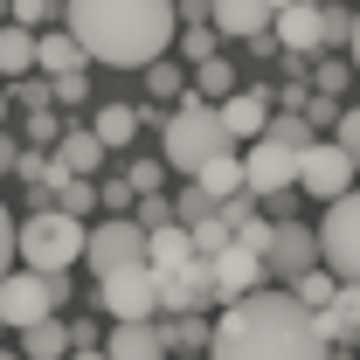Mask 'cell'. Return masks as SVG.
Instances as JSON below:
<instances>
[{
    "label": "cell",
    "instance_id": "74e56055",
    "mask_svg": "<svg viewBox=\"0 0 360 360\" xmlns=\"http://www.w3.org/2000/svg\"><path fill=\"white\" fill-rule=\"evenodd\" d=\"M333 146H340V153L360 167V104H347V111H340V125H333Z\"/></svg>",
    "mask_w": 360,
    "mask_h": 360
},
{
    "label": "cell",
    "instance_id": "44dd1931",
    "mask_svg": "<svg viewBox=\"0 0 360 360\" xmlns=\"http://www.w3.org/2000/svg\"><path fill=\"white\" fill-rule=\"evenodd\" d=\"M35 70H42L49 84L56 77H77L84 70V49L70 42V35H35Z\"/></svg>",
    "mask_w": 360,
    "mask_h": 360
},
{
    "label": "cell",
    "instance_id": "4fadbf2b",
    "mask_svg": "<svg viewBox=\"0 0 360 360\" xmlns=\"http://www.w3.org/2000/svg\"><path fill=\"white\" fill-rule=\"evenodd\" d=\"M208 277H215V305H236V298L264 291V257H250V250H236V243H229L222 257L208 264Z\"/></svg>",
    "mask_w": 360,
    "mask_h": 360
},
{
    "label": "cell",
    "instance_id": "f907efd6",
    "mask_svg": "<svg viewBox=\"0 0 360 360\" xmlns=\"http://www.w3.org/2000/svg\"><path fill=\"white\" fill-rule=\"evenodd\" d=\"M298 7H326V0H298Z\"/></svg>",
    "mask_w": 360,
    "mask_h": 360
},
{
    "label": "cell",
    "instance_id": "6da1fadb",
    "mask_svg": "<svg viewBox=\"0 0 360 360\" xmlns=\"http://www.w3.org/2000/svg\"><path fill=\"white\" fill-rule=\"evenodd\" d=\"M63 35L104 70H153L180 35L174 0H63Z\"/></svg>",
    "mask_w": 360,
    "mask_h": 360
},
{
    "label": "cell",
    "instance_id": "f35d334b",
    "mask_svg": "<svg viewBox=\"0 0 360 360\" xmlns=\"http://www.w3.org/2000/svg\"><path fill=\"white\" fill-rule=\"evenodd\" d=\"M14 97H21L28 111H49V104H56V97H49V77H21V84H7V104H14Z\"/></svg>",
    "mask_w": 360,
    "mask_h": 360
},
{
    "label": "cell",
    "instance_id": "7c38bea8",
    "mask_svg": "<svg viewBox=\"0 0 360 360\" xmlns=\"http://www.w3.org/2000/svg\"><path fill=\"white\" fill-rule=\"evenodd\" d=\"M215 118H222L229 146H257L270 125V90H236V97H222L215 104Z\"/></svg>",
    "mask_w": 360,
    "mask_h": 360
},
{
    "label": "cell",
    "instance_id": "d4e9b609",
    "mask_svg": "<svg viewBox=\"0 0 360 360\" xmlns=\"http://www.w3.org/2000/svg\"><path fill=\"white\" fill-rule=\"evenodd\" d=\"M187 97H201V104H222V97H236V70H229L222 56H215V63H201V70H194V90H187Z\"/></svg>",
    "mask_w": 360,
    "mask_h": 360
},
{
    "label": "cell",
    "instance_id": "d6986e66",
    "mask_svg": "<svg viewBox=\"0 0 360 360\" xmlns=\"http://www.w3.org/2000/svg\"><path fill=\"white\" fill-rule=\"evenodd\" d=\"M194 187H201L215 208H222V201H236V194H250V187H243V153H222V160H208V167L194 174Z\"/></svg>",
    "mask_w": 360,
    "mask_h": 360
},
{
    "label": "cell",
    "instance_id": "836d02e7",
    "mask_svg": "<svg viewBox=\"0 0 360 360\" xmlns=\"http://www.w3.org/2000/svg\"><path fill=\"white\" fill-rule=\"evenodd\" d=\"M132 222L146 229V236H153V229H174V201H167V194H146V201L132 208Z\"/></svg>",
    "mask_w": 360,
    "mask_h": 360
},
{
    "label": "cell",
    "instance_id": "277c9868",
    "mask_svg": "<svg viewBox=\"0 0 360 360\" xmlns=\"http://www.w3.org/2000/svg\"><path fill=\"white\" fill-rule=\"evenodd\" d=\"M84 222H70L63 208H35L28 222H14V257L35 277H70V264L84 257Z\"/></svg>",
    "mask_w": 360,
    "mask_h": 360
},
{
    "label": "cell",
    "instance_id": "1f68e13d",
    "mask_svg": "<svg viewBox=\"0 0 360 360\" xmlns=\"http://www.w3.org/2000/svg\"><path fill=\"white\" fill-rule=\"evenodd\" d=\"M187 236H194V257H201V264H215V257L229 250V222H222V215H208V222L187 229Z\"/></svg>",
    "mask_w": 360,
    "mask_h": 360
},
{
    "label": "cell",
    "instance_id": "ab89813d",
    "mask_svg": "<svg viewBox=\"0 0 360 360\" xmlns=\"http://www.w3.org/2000/svg\"><path fill=\"white\" fill-rule=\"evenodd\" d=\"M49 97H56V104H84V97H90V77H84V70H77V77H56Z\"/></svg>",
    "mask_w": 360,
    "mask_h": 360
},
{
    "label": "cell",
    "instance_id": "c3c4849f",
    "mask_svg": "<svg viewBox=\"0 0 360 360\" xmlns=\"http://www.w3.org/2000/svg\"><path fill=\"white\" fill-rule=\"evenodd\" d=\"M264 7H270V14H284V7H291V0H264Z\"/></svg>",
    "mask_w": 360,
    "mask_h": 360
},
{
    "label": "cell",
    "instance_id": "8992f818",
    "mask_svg": "<svg viewBox=\"0 0 360 360\" xmlns=\"http://www.w3.org/2000/svg\"><path fill=\"white\" fill-rule=\"evenodd\" d=\"M319 264L333 270L340 284H360V187L326 208V222H319Z\"/></svg>",
    "mask_w": 360,
    "mask_h": 360
},
{
    "label": "cell",
    "instance_id": "f5cc1de1",
    "mask_svg": "<svg viewBox=\"0 0 360 360\" xmlns=\"http://www.w3.org/2000/svg\"><path fill=\"white\" fill-rule=\"evenodd\" d=\"M0 360H21V354H0Z\"/></svg>",
    "mask_w": 360,
    "mask_h": 360
},
{
    "label": "cell",
    "instance_id": "cb8c5ba5",
    "mask_svg": "<svg viewBox=\"0 0 360 360\" xmlns=\"http://www.w3.org/2000/svg\"><path fill=\"white\" fill-rule=\"evenodd\" d=\"M291 298H298V305H305V312H326V305H333V298H340V277H333V270L319 264V270H305V277H298V284H291Z\"/></svg>",
    "mask_w": 360,
    "mask_h": 360
},
{
    "label": "cell",
    "instance_id": "ac0fdd59",
    "mask_svg": "<svg viewBox=\"0 0 360 360\" xmlns=\"http://www.w3.org/2000/svg\"><path fill=\"white\" fill-rule=\"evenodd\" d=\"M104 360H167V333H160V319H153V326H111Z\"/></svg>",
    "mask_w": 360,
    "mask_h": 360
},
{
    "label": "cell",
    "instance_id": "9c48e42d",
    "mask_svg": "<svg viewBox=\"0 0 360 360\" xmlns=\"http://www.w3.org/2000/svg\"><path fill=\"white\" fill-rule=\"evenodd\" d=\"M354 160L333 146V139H319L298 153V194H312V201H340V194H354Z\"/></svg>",
    "mask_w": 360,
    "mask_h": 360
},
{
    "label": "cell",
    "instance_id": "52a82bcc",
    "mask_svg": "<svg viewBox=\"0 0 360 360\" xmlns=\"http://www.w3.org/2000/svg\"><path fill=\"white\" fill-rule=\"evenodd\" d=\"M97 312H111V326H153V312H160V277L146 264L104 277L97 284Z\"/></svg>",
    "mask_w": 360,
    "mask_h": 360
},
{
    "label": "cell",
    "instance_id": "ee69618b",
    "mask_svg": "<svg viewBox=\"0 0 360 360\" xmlns=\"http://www.w3.org/2000/svg\"><path fill=\"white\" fill-rule=\"evenodd\" d=\"M174 14L187 21V28H208V0H174Z\"/></svg>",
    "mask_w": 360,
    "mask_h": 360
},
{
    "label": "cell",
    "instance_id": "8d00e7d4",
    "mask_svg": "<svg viewBox=\"0 0 360 360\" xmlns=\"http://www.w3.org/2000/svg\"><path fill=\"white\" fill-rule=\"evenodd\" d=\"M56 139H63V118H56V111H35L21 146H35V153H56Z\"/></svg>",
    "mask_w": 360,
    "mask_h": 360
},
{
    "label": "cell",
    "instance_id": "9a60e30c",
    "mask_svg": "<svg viewBox=\"0 0 360 360\" xmlns=\"http://www.w3.org/2000/svg\"><path fill=\"white\" fill-rule=\"evenodd\" d=\"M270 42L284 49V56H319V7H284V14H270Z\"/></svg>",
    "mask_w": 360,
    "mask_h": 360
},
{
    "label": "cell",
    "instance_id": "484cf974",
    "mask_svg": "<svg viewBox=\"0 0 360 360\" xmlns=\"http://www.w3.org/2000/svg\"><path fill=\"white\" fill-rule=\"evenodd\" d=\"M264 139H270V146H284V153H305V146H319V132L305 125V118H291V111H270Z\"/></svg>",
    "mask_w": 360,
    "mask_h": 360
},
{
    "label": "cell",
    "instance_id": "e0dca14e",
    "mask_svg": "<svg viewBox=\"0 0 360 360\" xmlns=\"http://www.w3.org/2000/svg\"><path fill=\"white\" fill-rule=\"evenodd\" d=\"M187 264H201V257H194V236L180 222L146 236V270H153V277H174V270H187Z\"/></svg>",
    "mask_w": 360,
    "mask_h": 360
},
{
    "label": "cell",
    "instance_id": "ba28073f",
    "mask_svg": "<svg viewBox=\"0 0 360 360\" xmlns=\"http://www.w3.org/2000/svg\"><path fill=\"white\" fill-rule=\"evenodd\" d=\"M84 264L97 270V284L104 277H118V270H132V264H146V229L125 215V222H97L84 236Z\"/></svg>",
    "mask_w": 360,
    "mask_h": 360
},
{
    "label": "cell",
    "instance_id": "83f0119b",
    "mask_svg": "<svg viewBox=\"0 0 360 360\" xmlns=\"http://www.w3.org/2000/svg\"><path fill=\"white\" fill-rule=\"evenodd\" d=\"M160 180H167V160H160V153H139L132 167H125V187H132L139 201H146V194H160Z\"/></svg>",
    "mask_w": 360,
    "mask_h": 360
},
{
    "label": "cell",
    "instance_id": "7dc6e473",
    "mask_svg": "<svg viewBox=\"0 0 360 360\" xmlns=\"http://www.w3.org/2000/svg\"><path fill=\"white\" fill-rule=\"evenodd\" d=\"M70 360H104V347H90V354H70Z\"/></svg>",
    "mask_w": 360,
    "mask_h": 360
},
{
    "label": "cell",
    "instance_id": "d6a6232c",
    "mask_svg": "<svg viewBox=\"0 0 360 360\" xmlns=\"http://www.w3.org/2000/svg\"><path fill=\"white\" fill-rule=\"evenodd\" d=\"M270 236H277V222H270V215H250L229 243H236V250H250V257H270Z\"/></svg>",
    "mask_w": 360,
    "mask_h": 360
},
{
    "label": "cell",
    "instance_id": "f1b7e54d",
    "mask_svg": "<svg viewBox=\"0 0 360 360\" xmlns=\"http://www.w3.org/2000/svg\"><path fill=\"white\" fill-rule=\"evenodd\" d=\"M340 42H354V7H319V49H340Z\"/></svg>",
    "mask_w": 360,
    "mask_h": 360
},
{
    "label": "cell",
    "instance_id": "4316f807",
    "mask_svg": "<svg viewBox=\"0 0 360 360\" xmlns=\"http://www.w3.org/2000/svg\"><path fill=\"white\" fill-rule=\"evenodd\" d=\"M7 21H14V28H28V35H35V28L49 35V21H63V0H14V7H7Z\"/></svg>",
    "mask_w": 360,
    "mask_h": 360
},
{
    "label": "cell",
    "instance_id": "30bf717a",
    "mask_svg": "<svg viewBox=\"0 0 360 360\" xmlns=\"http://www.w3.org/2000/svg\"><path fill=\"white\" fill-rule=\"evenodd\" d=\"M264 270H277L284 284H298L305 270H319V229H312V222H277Z\"/></svg>",
    "mask_w": 360,
    "mask_h": 360
},
{
    "label": "cell",
    "instance_id": "b9f144b4",
    "mask_svg": "<svg viewBox=\"0 0 360 360\" xmlns=\"http://www.w3.org/2000/svg\"><path fill=\"white\" fill-rule=\"evenodd\" d=\"M347 77H354V63H326V70H319V97H333V90H347Z\"/></svg>",
    "mask_w": 360,
    "mask_h": 360
},
{
    "label": "cell",
    "instance_id": "5b68a950",
    "mask_svg": "<svg viewBox=\"0 0 360 360\" xmlns=\"http://www.w3.org/2000/svg\"><path fill=\"white\" fill-rule=\"evenodd\" d=\"M70 305V277H35V270H7L0 277V326H42V319H63Z\"/></svg>",
    "mask_w": 360,
    "mask_h": 360
},
{
    "label": "cell",
    "instance_id": "681fc988",
    "mask_svg": "<svg viewBox=\"0 0 360 360\" xmlns=\"http://www.w3.org/2000/svg\"><path fill=\"white\" fill-rule=\"evenodd\" d=\"M0 125H7V84H0Z\"/></svg>",
    "mask_w": 360,
    "mask_h": 360
},
{
    "label": "cell",
    "instance_id": "7402d4cb",
    "mask_svg": "<svg viewBox=\"0 0 360 360\" xmlns=\"http://www.w3.org/2000/svg\"><path fill=\"white\" fill-rule=\"evenodd\" d=\"M0 77H35V35L28 28H14V21H0Z\"/></svg>",
    "mask_w": 360,
    "mask_h": 360
},
{
    "label": "cell",
    "instance_id": "3957f363",
    "mask_svg": "<svg viewBox=\"0 0 360 360\" xmlns=\"http://www.w3.org/2000/svg\"><path fill=\"white\" fill-rule=\"evenodd\" d=\"M222 153H236L222 132V118H215V104H201V97H180L174 118H167V132H160V160L174 167V174H201L208 160H222Z\"/></svg>",
    "mask_w": 360,
    "mask_h": 360
},
{
    "label": "cell",
    "instance_id": "5bb4252c",
    "mask_svg": "<svg viewBox=\"0 0 360 360\" xmlns=\"http://www.w3.org/2000/svg\"><path fill=\"white\" fill-rule=\"evenodd\" d=\"M208 21H215V35H243V42H264L270 35L264 0H208Z\"/></svg>",
    "mask_w": 360,
    "mask_h": 360
},
{
    "label": "cell",
    "instance_id": "7a4b0ae2",
    "mask_svg": "<svg viewBox=\"0 0 360 360\" xmlns=\"http://www.w3.org/2000/svg\"><path fill=\"white\" fill-rule=\"evenodd\" d=\"M208 360H333V347L319 340L312 312H305L291 291L264 284V291L236 298V305L215 319Z\"/></svg>",
    "mask_w": 360,
    "mask_h": 360
},
{
    "label": "cell",
    "instance_id": "bcb514c9",
    "mask_svg": "<svg viewBox=\"0 0 360 360\" xmlns=\"http://www.w3.org/2000/svg\"><path fill=\"white\" fill-rule=\"evenodd\" d=\"M347 49H354V70H360V7H354V42H347Z\"/></svg>",
    "mask_w": 360,
    "mask_h": 360
},
{
    "label": "cell",
    "instance_id": "7bdbcfd3",
    "mask_svg": "<svg viewBox=\"0 0 360 360\" xmlns=\"http://www.w3.org/2000/svg\"><path fill=\"white\" fill-rule=\"evenodd\" d=\"M14 270V215H7V201H0V277Z\"/></svg>",
    "mask_w": 360,
    "mask_h": 360
},
{
    "label": "cell",
    "instance_id": "e575fe53",
    "mask_svg": "<svg viewBox=\"0 0 360 360\" xmlns=\"http://www.w3.org/2000/svg\"><path fill=\"white\" fill-rule=\"evenodd\" d=\"M174 49L187 56V63H194V70H201V63H215V35H208V28H180V35H174Z\"/></svg>",
    "mask_w": 360,
    "mask_h": 360
},
{
    "label": "cell",
    "instance_id": "60d3db41",
    "mask_svg": "<svg viewBox=\"0 0 360 360\" xmlns=\"http://www.w3.org/2000/svg\"><path fill=\"white\" fill-rule=\"evenodd\" d=\"M215 215H222V222H229V236H236V229H243L250 215H257V201H250V194H236V201H222Z\"/></svg>",
    "mask_w": 360,
    "mask_h": 360
},
{
    "label": "cell",
    "instance_id": "d590c367",
    "mask_svg": "<svg viewBox=\"0 0 360 360\" xmlns=\"http://www.w3.org/2000/svg\"><path fill=\"white\" fill-rule=\"evenodd\" d=\"M146 90H153V97H187V84H180V63H174V56L146 70Z\"/></svg>",
    "mask_w": 360,
    "mask_h": 360
},
{
    "label": "cell",
    "instance_id": "f546056e",
    "mask_svg": "<svg viewBox=\"0 0 360 360\" xmlns=\"http://www.w3.org/2000/svg\"><path fill=\"white\" fill-rule=\"evenodd\" d=\"M97 208H111V222H125L139 208V194L125 187V174H111V180H97Z\"/></svg>",
    "mask_w": 360,
    "mask_h": 360
},
{
    "label": "cell",
    "instance_id": "8fae6325",
    "mask_svg": "<svg viewBox=\"0 0 360 360\" xmlns=\"http://www.w3.org/2000/svg\"><path fill=\"white\" fill-rule=\"evenodd\" d=\"M243 187H250V194H291V187H298V153L257 139V146L243 153Z\"/></svg>",
    "mask_w": 360,
    "mask_h": 360
},
{
    "label": "cell",
    "instance_id": "816d5d0a",
    "mask_svg": "<svg viewBox=\"0 0 360 360\" xmlns=\"http://www.w3.org/2000/svg\"><path fill=\"white\" fill-rule=\"evenodd\" d=\"M7 7H14V0H0V14H7Z\"/></svg>",
    "mask_w": 360,
    "mask_h": 360
},
{
    "label": "cell",
    "instance_id": "ffe728a7",
    "mask_svg": "<svg viewBox=\"0 0 360 360\" xmlns=\"http://www.w3.org/2000/svg\"><path fill=\"white\" fill-rule=\"evenodd\" d=\"M90 139H97L104 153L132 146V139H139V111H132V104H97V118H90Z\"/></svg>",
    "mask_w": 360,
    "mask_h": 360
},
{
    "label": "cell",
    "instance_id": "4dcf8cb0",
    "mask_svg": "<svg viewBox=\"0 0 360 360\" xmlns=\"http://www.w3.org/2000/svg\"><path fill=\"white\" fill-rule=\"evenodd\" d=\"M56 208H63L70 222H84L90 208H97V180H63V194H56Z\"/></svg>",
    "mask_w": 360,
    "mask_h": 360
},
{
    "label": "cell",
    "instance_id": "603a6c76",
    "mask_svg": "<svg viewBox=\"0 0 360 360\" xmlns=\"http://www.w3.org/2000/svg\"><path fill=\"white\" fill-rule=\"evenodd\" d=\"M160 333H167V354H208V340H215V326H208L201 312L194 319H167Z\"/></svg>",
    "mask_w": 360,
    "mask_h": 360
},
{
    "label": "cell",
    "instance_id": "f6af8a7d",
    "mask_svg": "<svg viewBox=\"0 0 360 360\" xmlns=\"http://www.w3.org/2000/svg\"><path fill=\"white\" fill-rule=\"evenodd\" d=\"M14 160H21V139H7V132H0V174H14Z\"/></svg>",
    "mask_w": 360,
    "mask_h": 360
},
{
    "label": "cell",
    "instance_id": "2e32d148",
    "mask_svg": "<svg viewBox=\"0 0 360 360\" xmlns=\"http://www.w3.org/2000/svg\"><path fill=\"white\" fill-rule=\"evenodd\" d=\"M56 167L70 180H97V167H104V146L90 139V125H63V139H56V153H49Z\"/></svg>",
    "mask_w": 360,
    "mask_h": 360
}]
</instances>
